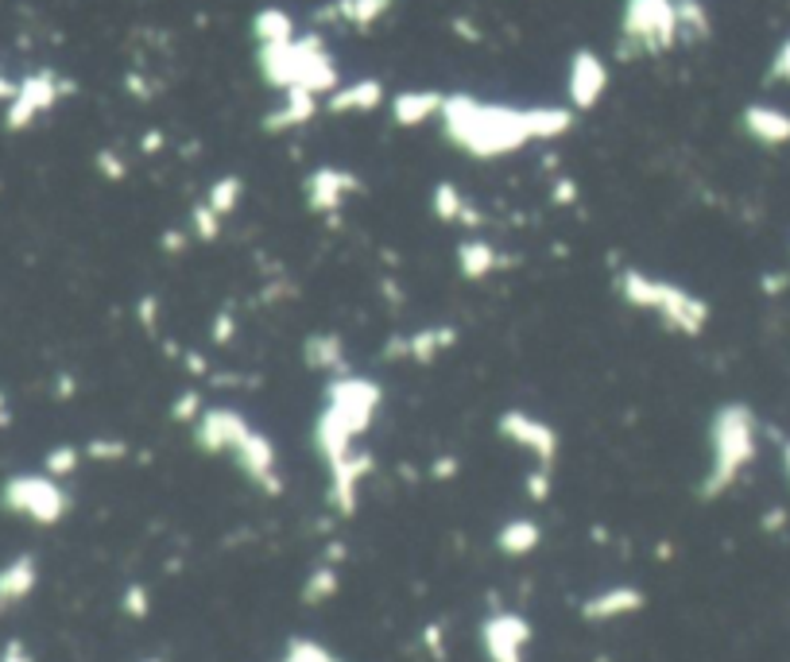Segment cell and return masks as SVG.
<instances>
[{
    "label": "cell",
    "mask_w": 790,
    "mask_h": 662,
    "mask_svg": "<svg viewBox=\"0 0 790 662\" xmlns=\"http://www.w3.org/2000/svg\"><path fill=\"white\" fill-rule=\"evenodd\" d=\"M539 542H543V527H539L535 519H527V515H516V519H508V524L496 531V550H500L504 558L535 554Z\"/></svg>",
    "instance_id": "obj_26"
},
{
    "label": "cell",
    "mask_w": 790,
    "mask_h": 662,
    "mask_svg": "<svg viewBox=\"0 0 790 662\" xmlns=\"http://www.w3.org/2000/svg\"><path fill=\"white\" fill-rule=\"evenodd\" d=\"M372 469H376V458H372L369 450H353L349 458L326 465V476H329L326 500H329V507L341 515V519L357 515V496H361V484L372 476Z\"/></svg>",
    "instance_id": "obj_13"
},
{
    "label": "cell",
    "mask_w": 790,
    "mask_h": 662,
    "mask_svg": "<svg viewBox=\"0 0 790 662\" xmlns=\"http://www.w3.org/2000/svg\"><path fill=\"white\" fill-rule=\"evenodd\" d=\"M647 608V593L635 585H609L601 593H592L577 605V616L585 624H612V620H624V616H635Z\"/></svg>",
    "instance_id": "obj_16"
},
{
    "label": "cell",
    "mask_w": 790,
    "mask_h": 662,
    "mask_svg": "<svg viewBox=\"0 0 790 662\" xmlns=\"http://www.w3.org/2000/svg\"><path fill=\"white\" fill-rule=\"evenodd\" d=\"M35 581H40V565H35L32 554H20L12 558L4 570H0V613H9L12 605H20V601L27 597L35 588Z\"/></svg>",
    "instance_id": "obj_25"
},
{
    "label": "cell",
    "mask_w": 790,
    "mask_h": 662,
    "mask_svg": "<svg viewBox=\"0 0 790 662\" xmlns=\"http://www.w3.org/2000/svg\"><path fill=\"white\" fill-rule=\"evenodd\" d=\"M318 109H321L318 93H311V90H283L280 93V105L263 113L260 128L272 132V136H287V132L311 124L314 116H318Z\"/></svg>",
    "instance_id": "obj_18"
},
{
    "label": "cell",
    "mask_w": 790,
    "mask_h": 662,
    "mask_svg": "<svg viewBox=\"0 0 790 662\" xmlns=\"http://www.w3.org/2000/svg\"><path fill=\"white\" fill-rule=\"evenodd\" d=\"M225 229V217L222 213H214L206 202H198L194 210H190V237L202 240V245H214L217 237H222Z\"/></svg>",
    "instance_id": "obj_31"
},
{
    "label": "cell",
    "mask_w": 790,
    "mask_h": 662,
    "mask_svg": "<svg viewBox=\"0 0 790 662\" xmlns=\"http://www.w3.org/2000/svg\"><path fill=\"white\" fill-rule=\"evenodd\" d=\"M759 453V418L748 403L729 400L709 418V465L698 484L701 500H721Z\"/></svg>",
    "instance_id": "obj_2"
},
{
    "label": "cell",
    "mask_w": 790,
    "mask_h": 662,
    "mask_svg": "<svg viewBox=\"0 0 790 662\" xmlns=\"http://www.w3.org/2000/svg\"><path fill=\"white\" fill-rule=\"evenodd\" d=\"M422 647H427L435 662H445V628L442 624H427V628H422Z\"/></svg>",
    "instance_id": "obj_43"
},
{
    "label": "cell",
    "mask_w": 790,
    "mask_h": 662,
    "mask_svg": "<svg viewBox=\"0 0 790 662\" xmlns=\"http://www.w3.org/2000/svg\"><path fill=\"white\" fill-rule=\"evenodd\" d=\"M384 101H387V90L380 78H357V82L334 86L321 105H326L329 116H364V113H376Z\"/></svg>",
    "instance_id": "obj_17"
},
{
    "label": "cell",
    "mask_w": 790,
    "mask_h": 662,
    "mask_svg": "<svg viewBox=\"0 0 790 662\" xmlns=\"http://www.w3.org/2000/svg\"><path fill=\"white\" fill-rule=\"evenodd\" d=\"M496 434H500L504 441H511V446H519V450L531 453L535 465L554 469V461H558V446H562L558 430H554L551 423H543V418H535L531 411H519V407L500 411Z\"/></svg>",
    "instance_id": "obj_8"
},
{
    "label": "cell",
    "mask_w": 790,
    "mask_h": 662,
    "mask_svg": "<svg viewBox=\"0 0 790 662\" xmlns=\"http://www.w3.org/2000/svg\"><path fill=\"white\" fill-rule=\"evenodd\" d=\"M577 198H582V190H577V182L569 179V175H558V179H551V202L554 205L569 210V205H577Z\"/></svg>",
    "instance_id": "obj_40"
},
{
    "label": "cell",
    "mask_w": 790,
    "mask_h": 662,
    "mask_svg": "<svg viewBox=\"0 0 790 662\" xmlns=\"http://www.w3.org/2000/svg\"><path fill=\"white\" fill-rule=\"evenodd\" d=\"M75 86L63 82L55 70H40V74H27L24 82H16V93L9 98V116H4V124H9L12 132L27 128V124H35L43 113H50V109L63 101V93H70Z\"/></svg>",
    "instance_id": "obj_7"
},
{
    "label": "cell",
    "mask_w": 790,
    "mask_h": 662,
    "mask_svg": "<svg viewBox=\"0 0 790 662\" xmlns=\"http://www.w3.org/2000/svg\"><path fill=\"white\" fill-rule=\"evenodd\" d=\"M334 662H346V659H334Z\"/></svg>",
    "instance_id": "obj_56"
},
{
    "label": "cell",
    "mask_w": 790,
    "mask_h": 662,
    "mask_svg": "<svg viewBox=\"0 0 790 662\" xmlns=\"http://www.w3.org/2000/svg\"><path fill=\"white\" fill-rule=\"evenodd\" d=\"M357 194H361V175L346 171V167H314L303 179V202L311 213H338Z\"/></svg>",
    "instance_id": "obj_12"
},
{
    "label": "cell",
    "mask_w": 790,
    "mask_h": 662,
    "mask_svg": "<svg viewBox=\"0 0 790 662\" xmlns=\"http://www.w3.org/2000/svg\"><path fill=\"white\" fill-rule=\"evenodd\" d=\"M453 260H458L461 279H470V283H477V279H488V276H496V271L511 268V256H504L500 248H496L493 240H485V237L461 240L458 253H453Z\"/></svg>",
    "instance_id": "obj_23"
},
{
    "label": "cell",
    "mask_w": 790,
    "mask_h": 662,
    "mask_svg": "<svg viewBox=\"0 0 790 662\" xmlns=\"http://www.w3.org/2000/svg\"><path fill=\"white\" fill-rule=\"evenodd\" d=\"M675 20H678V43H701L713 32L706 0H675Z\"/></svg>",
    "instance_id": "obj_29"
},
{
    "label": "cell",
    "mask_w": 790,
    "mask_h": 662,
    "mask_svg": "<svg viewBox=\"0 0 790 662\" xmlns=\"http://www.w3.org/2000/svg\"><path fill=\"white\" fill-rule=\"evenodd\" d=\"M4 507L16 515H27L32 524H63L66 512H70V492L55 481L50 473H20L12 481H4V492H0Z\"/></svg>",
    "instance_id": "obj_6"
},
{
    "label": "cell",
    "mask_w": 790,
    "mask_h": 662,
    "mask_svg": "<svg viewBox=\"0 0 790 662\" xmlns=\"http://www.w3.org/2000/svg\"><path fill=\"white\" fill-rule=\"evenodd\" d=\"M82 458H86V453L78 450V446H55V450L47 453V461H43V473H50L55 481H63V476L78 473Z\"/></svg>",
    "instance_id": "obj_33"
},
{
    "label": "cell",
    "mask_w": 790,
    "mask_h": 662,
    "mask_svg": "<svg viewBox=\"0 0 790 662\" xmlns=\"http://www.w3.org/2000/svg\"><path fill=\"white\" fill-rule=\"evenodd\" d=\"M202 202L214 213H222V217H233V213L240 210V202H245V179H240V175H222V179L210 182Z\"/></svg>",
    "instance_id": "obj_30"
},
{
    "label": "cell",
    "mask_w": 790,
    "mask_h": 662,
    "mask_svg": "<svg viewBox=\"0 0 790 662\" xmlns=\"http://www.w3.org/2000/svg\"><path fill=\"white\" fill-rule=\"evenodd\" d=\"M334 659H338V654L329 651V647H321L318 639H306V636H291L280 654V662H334Z\"/></svg>",
    "instance_id": "obj_32"
},
{
    "label": "cell",
    "mask_w": 790,
    "mask_h": 662,
    "mask_svg": "<svg viewBox=\"0 0 790 662\" xmlns=\"http://www.w3.org/2000/svg\"><path fill=\"white\" fill-rule=\"evenodd\" d=\"M182 248H187V233L167 229V233H163V253H182Z\"/></svg>",
    "instance_id": "obj_50"
},
{
    "label": "cell",
    "mask_w": 790,
    "mask_h": 662,
    "mask_svg": "<svg viewBox=\"0 0 790 662\" xmlns=\"http://www.w3.org/2000/svg\"><path fill=\"white\" fill-rule=\"evenodd\" d=\"M248 418L233 407H206L190 430H194V446L210 458H229L233 446L248 434Z\"/></svg>",
    "instance_id": "obj_14"
},
{
    "label": "cell",
    "mask_w": 790,
    "mask_h": 662,
    "mask_svg": "<svg viewBox=\"0 0 790 662\" xmlns=\"http://www.w3.org/2000/svg\"><path fill=\"white\" fill-rule=\"evenodd\" d=\"M430 210H435L438 221L458 225V229H481V225H485V213L470 202V194H465L453 179L435 182V190H430Z\"/></svg>",
    "instance_id": "obj_20"
},
{
    "label": "cell",
    "mask_w": 790,
    "mask_h": 662,
    "mask_svg": "<svg viewBox=\"0 0 790 662\" xmlns=\"http://www.w3.org/2000/svg\"><path fill=\"white\" fill-rule=\"evenodd\" d=\"M453 345H458V329L453 326H427V329H415V334L392 337V341L384 345V357L411 360V364H435Z\"/></svg>",
    "instance_id": "obj_15"
},
{
    "label": "cell",
    "mask_w": 790,
    "mask_h": 662,
    "mask_svg": "<svg viewBox=\"0 0 790 662\" xmlns=\"http://www.w3.org/2000/svg\"><path fill=\"white\" fill-rule=\"evenodd\" d=\"M159 314H163V306H159L156 294H144L140 303H136V318H140V326L148 334H159Z\"/></svg>",
    "instance_id": "obj_42"
},
{
    "label": "cell",
    "mask_w": 790,
    "mask_h": 662,
    "mask_svg": "<svg viewBox=\"0 0 790 662\" xmlns=\"http://www.w3.org/2000/svg\"><path fill=\"white\" fill-rule=\"evenodd\" d=\"M741 128L759 147H787L790 144V113L767 101H752L741 113Z\"/></svg>",
    "instance_id": "obj_19"
},
{
    "label": "cell",
    "mask_w": 790,
    "mask_h": 662,
    "mask_svg": "<svg viewBox=\"0 0 790 662\" xmlns=\"http://www.w3.org/2000/svg\"><path fill=\"white\" fill-rule=\"evenodd\" d=\"M338 588H341L338 565H334V562H318L311 573H306L303 588H298V601H303L306 608H318V605H326V601L338 597Z\"/></svg>",
    "instance_id": "obj_28"
},
{
    "label": "cell",
    "mask_w": 790,
    "mask_h": 662,
    "mask_svg": "<svg viewBox=\"0 0 790 662\" xmlns=\"http://www.w3.org/2000/svg\"><path fill=\"white\" fill-rule=\"evenodd\" d=\"M229 458L237 461V469H240V473H245L248 481H252L260 492H268V496H283L280 450H275V441L268 438L263 430L248 426V434L237 441V446H233Z\"/></svg>",
    "instance_id": "obj_9"
},
{
    "label": "cell",
    "mask_w": 790,
    "mask_h": 662,
    "mask_svg": "<svg viewBox=\"0 0 790 662\" xmlns=\"http://www.w3.org/2000/svg\"><path fill=\"white\" fill-rule=\"evenodd\" d=\"M612 287H617V294L632 311L655 314L658 326L678 337H701L709 318H713V311H709V303L698 291L675 283V279L651 276L643 268H620Z\"/></svg>",
    "instance_id": "obj_3"
},
{
    "label": "cell",
    "mask_w": 790,
    "mask_h": 662,
    "mask_svg": "<svg viewBox=\"0 0 790 662\" xmlns=\"http://www.w3.org/2000/svg\"><path fill=\"white\" fill-rule=\"evenodd\" d=\"M237 311L233 306H222V311L214 314V322H210V341L214 345H229L233 341V334H237Z\"/></svg>",
    "instance_id": "obj_39"
},
{
    "label": "cell",
    "mask_w": 790,
    "mask_h": 662,
    "mask_svg": "<svg viewBox=\"0 0 790 662\" xmlns=\"http://www.w3.org/2000/svg\"><path fill=\"white\" fill-rule=\"evenodd\" d=\"M12 423V407H9V400H4V392H0V426H9Z\"/></svg>",
    "instance_id": "obj_53"
},
{
    "label": "cell",
    "mask_w": 790,
    "mask_h": 662,
    "mask_svg": "<svg viewBox=\"0 0 790 662\" xmlns=\"http://www.w3.org/2000/svg\"><path fill=\"white\" fill-rule=\"evenodd\" d=\"M442 136L470 159H504L523 152L527 144H551L574 128L569 105H504L481 101L473 93H445Z\"/></svg>",
    "instance_id": "obj_1"
},
{
    "label": "cell",
    "mask_w": 790,
    "mask_h": 662,
    "mask_svg": "<svg viewBox=\"0 0 790 662\" xmlns=\"http://www.w3.org/2000/svg\"><path fill=\"white\" fill-rule=\"evenodd\" d=\"M782 473H787V481H790V438L782 441Z\"/></svg>",
    "instance_id": "obj_54"
},
{
    "label": "cell",
    "mask_w": 790,
    "mask_h": 662,
    "mask_svg": "<svg viewBox=\"0 0 790 662\" xmlns=\"http://www.w3.org/2000/svg\"><path fill=\"white\" fill-rule=\"evenodd\" d=\"M523 489H527V500H531V504H546V500H551V489H554V469L535 465L523 476Z\"/></svg>",
    "instance_id": "obj_37"
},
{
    "label": "cell",
    "mask_w": 790,
    "mask_h": 662,
    "mask_svg": "<svg viewBox=\"0 0 790 662\" xmlns=\"http://www.w3.org/2000/svg\"><path fill=\"white\" fill-rule=\"evenodd\" d=\"M303 364L311 372H321V377H341L349 372V345L338 329H314L306 334L303 341Z\"/></svg>",
    "instance_id": "obj_21"
},
{
    "label": "cell",
    "mask_w": 790,
    "mask_h": 662,
    "mask_svg": "<svg viewBox=\"0 0 790 662\" xmlns=\"http://www.w3.org/2000/svg\"><path fill=\"white\" fill-rule=\"evenodd\" d=\"M121 613L128 616V620H148V616H151V593H148V585H140V581L124 585V593H121Z\"/></svg>",
    "instance_id": "obj_35"
},
{
    "label": "cell",
    "mask_w": 790,
    "mask_h": 662,
    "mask_svg": "<svg viewBox=\"0 0 790 662\" xmlns=\"http://www.w3.org/2000/svg\"><path fill=\"white\" fill-rule=\"evenodd\" d=\"M759 287H764V294H779L790 287V276H782V271H771V276L759 279Z\"/></svg>",
    "instance_id": "obj_47"
},
{
    "label": "cell",
    "mask_w": 790,
    "mask_h": 662,
    "mask_svg": "<svg viewBox=\"0 0 790 662\" xmlns=\"http://www.w3.org/2000/svg\"><path fill=\"white\" fill-rule=\"evenodd\" d=\"M675 43V0H624V9H620V58H658Z\"/></svg>",
    "instance_id": "obj_5"
},
{
    "label": "cell",
    "mask_w": 790,
    "mask_h": 662,
    "mask_svg": "<svg viewBox=\"0 0 790 662\" xmlns=\"http://www.w3.org/2000/svg\"><path fill=\"white\" fill-rule=\"evenodd\" d=\"M767 78H771V82L790 86V40H782V43H779V51H775V55H771V66H767Z\"/></svg>",
    "instance_id": "obj_41"
},
{
    "label": "cell",
    "mask_w": 790,
    "mask_h": 662,
    "mask_svg": "<svg viewBox=\"0 0 790 662\" xmlns=\"http://www.w3.org/2000/svg\"><path fill=\"white\" fill-rule=\"evenodd\" d=\"M295 16L283 9H275V4H268V9H260L252 16V40L256 47H272V43H287L295 40Z\"/></svg>",
    "instance_id": "obj_27"
},
{
    "label": "cell",
    "mask_w": 790,
    "mask_h": 662,
    "mask_svg": "<svg viewBox=\"0 0 790 662\" xmlns=\"http://www.w3.org/2000/svg\"><path fill=\"white\" fill-rule=\"evenodd\" d=\"M531 636H535V628L519 613L496 608L481 620V651H485L488 662H523Z\"/></svg>",
    "instance_id": "obj_10"
},
{
    "label": "cell",
    "mask_w": 790,
    "mask_h": 662,
    "mask_svg": "<svg viewBox=\"0 0 790 662\" xmlns=\"http://www.w3.org/2000/svg\"><path fill=\"white\" fill-rule=\"evenodd\" d=\"M93 164H98V171H101V179H105V182H124V179H128V164L116 156L113 147H101L98 156H93Z\"/></svg>",
    "instance_id": "obj_38"
},
{
    "label": "cell",
    "mask_w": 790,
    "mask_h": 662,
    "mask_svg": "<svg viewBox=\"0 0 790 662\" xmlns=\"http://www.w3.org/2000/svg\"><path fill=\"white\" fill-rule=\"evenodd\" d=\"M0 662H32V651H27L20 639H9V643H4V651H0Z\"/></svg>",
    "instance_id": "obj_45"
},
{
    "label": "cell",
    "mask_w": 790,
    "mask_h": 662,
    "mask_svg": "<svg viewBox=\"0 0 790 662\" xmlns=\"http://www.w3.org/2000/svg\"><path fill=\"white\" fill-rule=\"evenodd\" d=\"M12 93H16V82H9V78H4V74H0V101H9Z\"/></svg>",
    "instance_id": "obj_52"
},
{
    "label": "cell",
    "mask_w": 790,
    "mask_h": 662,
    "mask_svg": "<svg viewBox=\"0 0 790 662\" xmlns=\"http://www.w3.org/2000/svg\"><path fill=\"white\" fill-rule=\"evenodd\" d=\"M442 101H445V93H438V90H399L392 101H387V109H392V121L399 124V128H419V124H427V121H438Z\"/></svg>",
    "instance_id": "obj_24"
},
{
    "label": "cell",
    "mask_w": 790,
    "mask_h": 662,
    "mask_svg": "<svg viewBox=\"0 0 790 662\" xmlns=\"http://www.w3.org/2000/svg\"><path fill=\"white\" fill-rule=\"evenodd\" d=\"M140 662H167V659H159V654H151V659H140Z\"/></svg>",
    "instance_id": "obj_55"
},
{
    "label": "cell",
    "mask_w": 790,
    "mask_h": 662,
    "mask_svg": "<svg viewBox=\"0 0 790 662\" xmlns=\"http://www.w3.org/2000/svg\"><path fill=\"white\" fill-rule=\"evenodd\" d=\"M86 458L90 461H124L128 458V441L124 438H93V441H86Z\"/></svg>",
    "instance_id": "obj_36"
},
{
    "label": "cell",
    "mask_w": 790,
    "mask_h": 662,
    "mask_svg": "<svg viewBox=\"0 0 790 662\" xmlns=\"http://www.w3.org/2000/svg\"><path fill=\"white\" fill-rule=\"evenodd\" d=\"M182 360H187L182 368H187L190 377H206V357H202V352L187 349V352H182Z\"/></svg>",
    "instance_id": "obj_48"
},
{
    "label": "cell",
    "mask_w": 790,
    "mask_h": 662,
    "mask_svg": "<svg viewBox=\"0 0 790 662\" xmlns=\"http://www.w3.org/2000/svg\"><path fill=\"white\" fill-rule=\"evenodd\" d=\"M70 395H75V380L58 377V400H70Z\"/></svg>",
    "instance_id": "obj_51"
},
{
    "label": "cell",
    "mask_w": 790,
    "mask_h": 662,
    "mask_svg": "<svg viewBox=\"0 0 790 662\" xmlns=\"http://www.w3.org/2000/svg\"><path fill=\"white\" fill-rule=\"evenodd\" d=\"M609 63H605L597 51L582 47L569 55V70H566V98L574 113H589L605 101L609 93Z\"/></svg>",
    "instance_id": "obj_11"
},
{
    "label": "cell",
    "mask_w": 790,
    "mask_h": 662,
    "mask_svg": "<svg viewBox=\"0 0 790 662\" xmlns=\"http://www.w3.org/2000/svg\"><path fill=\"white\" fill-rule=\"evenodd\" d=\"M461 473V461L453 453H442V458L430 461V481H453Z\"/></svg>",
    "instance_id": "obj_44"
},
{
    "label": "cell",
    "mask_w": 790,
    "mask_h": 662,
    "mask_svg": "<svg viewBox=\"0 0 790 662\" xmlns=\"http://www.w3.org/2000/svg\"><path fill=\"white\" fill-rule=\"evenodd\" d=\"M202 411H206V400H202V392H198V388H187V392L174 395V403H171V423L194 426L198 418H202Z\"/></svg>",
    "instance_id": "obj_34"
},
{
    "label": "cell",
    "mask_w": 790,
    "mask_h": 662,
    "mask_svg": "<svg viewBox=\"0 0 790 662\" xmlns=\"http://www.w3.org/2000/svg\"><path fill=\"white\" fill-rule=\"evenodd\" d=\"M392 9L395 0H326V4L314 12V20H318V24H346L364 32V27H376Z\"/></svg>",
    "instance_id": "obj_22"
},
{
    "label": "cell",
    "mask_w": 790,
    "mask_h": 662,
    "mask_svg": "<svg viewBox=\"0 0 790 662\" xmlns=\"http://www.w3.org/2000/svg\"><path fill=\"white\" fill-rule=\"evenodd\" d=\"M764 527L767 535H775V531H782V527H787V507H771V512H764Z\"/></svg>",
    "instance_id": "obj_46"
},
{
    "label": "cell",
    "mask_w": 790,
    "mask_h": 662,
    "mask_svg": "<svg viewBox=\"0 0 790 662\" xmlns=\"http://www.w3.org/2000/svg\"><path fill=\"white\" fill-rule=\"evenodd\" d=\"M256 66H260L263 86L272 90H311L326 98L334 86H341L338 63L329 55L326 40L318 32L295 35L287 43H272V47H256Z\"/></svg>",
    "instance_id": "obj_4"
},
{
    "label": "cell",
    "mask_w": 790,
    "mask_h": 662,
    "mask_svg": "<svg viewBox=\"0 0 790 662\" xmlns=\"http://www.w3.org/2000/svg\"><path fill=\"white\" fill-rule=\"evenodd\" d=\"M163 144H167V136L159 128H151V132H144L140 136V147L148 152V156H156V152H163Z\"/></svg>",
    "instance_id": "obj_49"
}]
</instances>
